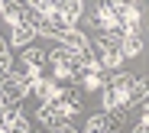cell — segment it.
Returning a JSON list of instances; mask_svg holds the SVG:
<instances>
[{"label":"cell","instance_id":"6da1fadb","mask_svg":"<svg viewBox=\"0 0 149 133\" xmlns=\"http://www.w3.org/2000/svg\"><path fill=\"white\" fill-rule=\"evenodd\" d=\"M91 55H94V62L101 65L104 71H107V68H110V71H117V68L123 65V52H120V36L101 33V36H97V42L91 46Z\"/></svg>","mask_w":149,"mask_h":133},{"label":"cell","instance_id":"7a4b0ae2","mask_svg":"<svg viewBox=\"0 0 149 133\" xmlns=\"http://www.w3.org/2000/svg\"><path fill=\"white\" fill-rule=\"evenodd\" d=\"M23 97H26V88H23L19 75H16V71H10V78H7L3 85H0V107H7V111H16Z\"/></svg>","mask_w":149,"mask_h":133},{"label":"cell","instance_id":"3957f363","mask_svg":"<svg viewBox=\"0 0 149 133\" xmlns=\"http://www.w3.org/2000/svg\"><path fill=\"white\" fill-rule=\"evenodd\" d=\"M36 120H39L45 130H58V127L68 123V114H65V107H62V101L55 97V101H49V104H42V107H39Z\"/></svg>","mask_w":149,"mask_h":133},{"label":"cell","instance_id":"277c9868","mask_svg":"<svg viewBox=\"0 0 149 133\" xmlns=\"http://www.w3.org/2000/svg\"><path fill=\"white\" fill-rule=\"evenodd\" d=\"M146 46V23L143 26H133V29H127L120 36V52H123V59L127 55H139Z\"/></svg>","mask_w":149,"mask_h":133},{"label":"cell","instance_id":"5b68a950","mask_svg":"<svg viewBox=\"0 0 149 133\" xmlns=\"http://www.w3.org/2000/svg\"><path fill=\"white\" fill-rule=\"evenodd\" d=\"M104 81H107V71H104L101 65H91V68H84V71L78 75V91H81V88H84V91H101Z\"/></svg>","mask_w":149,"mask_h":133},{"label":"cell","instance_id":"8992f818","mask_svg":"<svg viewBox=\"0 0 149 133\" xmlns=\"http://www.w3.org/2000/svg\"><path fill=\"white\" fill-rule=\"evenodd\" d=\"M33 91V97H42V104H49V101H55L58 94H62V88H58V81H55V78H39V81L29 88Z\"/></svg>","mask_w":149,"mask_h":133},{"label":"cell","instance_id":"52a82bcc","mask_svg":"<svg viewBox=\"0 0 149 133\" xmlns=\"http://www.w3.org/2000/svg\"><path fill=\"white\" fill-rule=\"evenodd\" d=\"M58 46H62V49H68V52H88V49H91L88 36H84V33H78V29L62 33V36H58Z\"/></svg>","mask_w":149,"mask_h":133},{"label":"cell","instance_id":"ba28073f","mask_svg":"<svg viewBox=\"0 0 149 133\" xmlns=\"http://www.w3.org/2000/svg\"><path fill=\"white\" fill-rule=\"evenodd\" d=\"M113 130H117V123L110 120V114H94V117L84 123L81 133H113Z\"/></svg>","mask_w":149,"mask_h":133},{"label":"cell","instance_id":"9c48e42d","mask_svg":"<svg viewBox=\"0 0 149 133\" xmlns=\"http://www.w3.org/2000/svg\"><path fill=\"white\" fill-rule=\"evenodd\" d=\"M42 62H45V52H42V49H36V46H26V49H23V68L42 71Z\"/></svg>","mask_w":149,"mask_h":133},{"label":"cell","instance_id":"30bf717a","mask_svg":"<svg viewBox=\"0 0 149 133\" xmlns=\"http://www.w3.org/2000/svg\"><path fill=\"white\" fill-rule=\"evenodd\" d=\"M136 104H139V107L146 104V78H136L133 88H130V94H127V107H130V111L136 107Z\"/></svg>","mask_w":149,"mask_h":133},{"label":"cell","instance_id":"8fae6325","mask_svg":"<svg viewBox=\"0 0 149 133\" xmlns=\"http://www.w3.org/2000/svg\"><path fill=\"white\" fill-rule=\"evenodd\" d=\"M55 133H81V130H78V127H74V123H65V127H58Z\"/></svg>","mask_w":149,"mask_h":133},{"label":"cell","instance_id":"7c38bea8","mask_svg":"<svg viewBox=\"0 0 149 133\" xmlns=\"http://www.w3.org/2000/svg\"><path fill=\"white\" fill-rule=\"evenodd\" d=\"M0 16H7V4H3V0H0Z\"/></svg>","mask_w":149,"mask_h":133}]
</instances>
